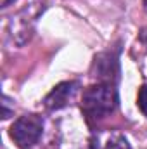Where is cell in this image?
Listing matches in <instances>:
<instances>
[{"label":"cell","instance_id":"9c48e42d","mask_svg":"<svg viewBox=\"0 0 147 149\" xmlns=\"http://www.w3.org/2000/svg\"><path fill=\"white\" fill-rule=\"evenodd\" d=\"M12 2H16V0H2V7H7V5H10Z\"/></svg>","mask_w":147,"mask_h":149},{"label":"cell","instance_id":"6da1fadb","mask_svg":"<svg viewBox=\"0 0 147 149\" xmlns=\"http://www.w3.org/2000/svg\"><path fill=\"white\" fill-rule=\"evenodd\" d=\"M119 102L118 90L109 83H95L83 90L81 111L88 121H99L116 111Z\"/></svg>","mask_w":147,"mask_h":149},{"label":"cell","instance_id":"5b68a950","mask_svg":"<svg viewBox=\"0 0 147 149\" xmlns=\"http://www.w3.org/2000/svg\"><path fill=\"white\" fill-rule=\"evenodd\" d=\"M104 149H132V148H130L128 141H126L123 135L116 134V135H112L109 141H107V144H106Z\"/></svg>","mask_w":147,"mask_h":149},{"label":"cell","instance_id":"8992f818","mask_svg":"<svg viewBox=\"0 0 147 149\" xmlns=\"http://www.w3.org/2000/svg\"><path fill=\"white\" fill-rule=\"evenodd\" d=\"M139 108L144 113V116H147V85H142L139 90Z\"/></svg>","mask_w":147,"mask_h":149},{"label":"cell","instance_id":"ba28073f","mask_svg":"<svg viewBox=\"0 0 147 149\" xmlns=\"http://www.w3.org/2000/svg\"><path fill=\"white\" fill-rule=\"evenodd\" d=\"M139 40H140V43L147 49V26L140 30V33H139Z\"/></svg>","mask_w":147,"mask_h":149},{"label":"cell","instance_id":"277c9868","mask_svg":"<svg viewBox=\"0 0 147 149\" xmlns=\"http://www.w3.org/2000/svg\"><path fill=\"white\" fill-rule=\"evenodd\" d=\"M94 68L97 70L95 71L97 74H94V76L99 78V83H109V85H112L118 80V73H119L118 61L111 54H101V56H97L95 63H94Z\"/></svg>","mask_w":147,"mask_h":149},{"label":"cell","instance_id":"30bf717a","mask_svg":"<svg viewBox=\"0 0 147 149\" xmlns=\"http://www.w3.org/2000/svg\"><path fill=\"white\" fill-rule=\"evenodd\" d=\"M142 3H144V10H146V14H147V0H144Z\"/></svg>","mask_w":147,"mask_h":149},{"label":"cell","instance_id":"3957f363","mask_svg":"<svg viewBox=\"0 0 147 149\" xmlns=\"http://www.w3.org/2000/svg\"><path fill=\"white\" fill-rule=\"evenodd\" d=\"M78 90H80V83L78 81H62V83L55 85L47 94V97L43 99V106L49 111L62 109L68 104H71V101L76 97Z\"/></svg>","mask_w":147,"mask_h":149},{"label":"cell","instance_id":"52a82bcc","mask_svg":"<svg viewBox=\"0 0 147 149\" xmlns=\"http://www.w3.org/2000/svg\"><path fill=\"white\" fill-rule=\"evenodd\" d=\"M3 102H2V118L3 120H7L10 114H12V111L14 109H10V99L7 97V95H3V99H2Z\"/></svg>","mask_w":147,"mask_h":149},{"label":"cell","instance_id":"7a4b0ae2","mask_svg":"<svg viewBox=\"0 0 147 149\" xmlns=\"http://www.w3.org/2000/svg\"><path fill=\"white\" fill-rule=\"evenodd\" d=\"M43 134V120L38 114H24L10 127V137L21 149H31Z\"/></svg>","mask_w":147,"mask_h":149}]
</instances>
